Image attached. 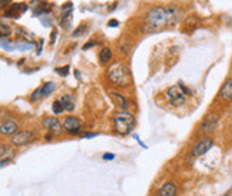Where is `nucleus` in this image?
Instances as JSON below:
<instances>
[{"instance_id":"obj_1","label":"nucleus","mask_w":232,"mask_h":196,"mask_svg":"<svg viewBox=\"0 0 232 196\" xmlns=\"http://www.w3.org/2000/svg\"><path fill=\"white\" fill-rule=\"evenodd\" d=\"M176 12L172 9H165V7H153L146 13L142 24V30L145 33H153L159 32L168 24H172L175 22Z\"/></svg>"},{"instance_id":"obj_2","label":"nucleus","mask_w":232,"mask_h":196,"mask_svg":"<svg viewBox=\"0 0 232 196\" xmlns=\"http://www.w3.org/2000/svg\"><path fill=\"white\" fill-rule=\"evenodd\" d=\"M108 79L110 82L113 83L115 86H119V87H125V86H129L132 82L131 79V73L125 65L122 62H115L112 65L108 67Z\"/></svg>"},{"instance_id":"obj_3","label":"nucleus","mask_w":232,"mask_h":196,"mask_svg":"<svg viewBox=\"0 0 232 196\" xmlns=\"http://www.w3.org/2000/svg\"><path fill=\"white\" fill-rule=\"evenodd\" d=\"M113 125L115 132L118 135H129L135 126V118H133V115L126 112V110H119L113 115Z\"/></svg>"},{"instance_id":"obj_4","label":"nucleus","mask_w":232,"mask_h":196,"mask_svg":"<svg viewBox=\"0 0 232 196\" xmlns=\"http://www.w3.org/2000/svg\"><path fill=\"white\" fill-rule=\"evenodd\" d=\"M189 93V90L184 85H175L168 89L166 92V97L168 100L171 102L173 106H181L184 105L185 100H186V95Z\"/></svg>"},{"instance_id":"obj_5","label":"nucleus","mask_w":232,"mask_h":196,"mask_svg":"<svg viewBox=\"0 0 232 196\" xmlns=\"http://www.w3.org/2000/svg\"><path fill=\"white\" fill-rule=\"evenodd\" d=\"M35 139V133L33 132H29V130H20V132H16L14 135H12V139L10 142L16 146H22V145H26L29 142Z\"/></svg>"},{"instance_id":"obj_6","label":"nucleus","mask_w":232,"mask_h":196,"mask_svg":"<svg viewBox=\"0 0 232 196\" xmlns=\"http://www.w3.org/2000/svg\"><path fill=\"white\" fill-rule=\"evenodd\" d=\"M214 146V140L211 138H202L192 149V156H202Z\"/></svg>"},{"instance_id":"obj_7","label":"nucleus","mask_w":232,"mask_h":196,"mask_svg":"<svg viewBox=\"0 0 232 196\" xmlns=\"http://www.w3.org/2000/svg\"><path fill=\"white\" fill-rule=\"evenodd\" d=\"M53 90H55V83H53V82H46L43 86L37 87V89H36V90L32 93L30 99H32L33 102L40 100L42 97H46V96H49Z\"/></svg>"},{"instance_id":"obj_8","label":"nucleus","mask_w":232,"mask_h":196,"mask_svg":"<svg viewBox=\"0 0 232 196\" xmlns=\"http://www.w3.org/2000/svg\"><path fill=\"white\" fill-rule=\"evenodd\" d=\"M63 129L69 132L70 135H76L82 129V122H80V119L74 118V116H67L63 122Z\"/></svg>"},{"instance_id":"obj_9","label":"nucleus","mask_w":232,"mask_h":196,"mask_svg":"<svg viewBox=\"0 0 232 196\" xmlns=\"http://www.w3.org/2000/svg\"><path fill=\"white\" fill-rule=\"evenodd\" d=\"M43 126L48 129V130H50L53 133V135H59L62 132V125L60 122H59V119L56 118V116H49V118H44L43 119Z\"/></svg>"},{"instance_id":"obj_10","label":"nucleus","mask_w":232,"mask_h":196,"mask_svg":"<svg viewBox=\"0 0 232 196\" xmlns=\"http://www.w3.org/2000/svg\"><path fill=\"white\" fill-rule=\"evenodd\" d=\"M216 125H218V116L216 115H208L201 125V132L202 133H212Z\"/></svg>"},{"instance_id":"obj_11","label":"nucleus","mask_w":232,"mask_h":196,"mask_svg":"<svg viewBox=\"0 0 232 196\" xmlns=\"http://www.w3.org/2000/svg\"><path fill=\"white\" fill-rule=\"evenodd\" d=\"M72 9H73V5L67 2L66 5L62 6V20L60 24L63 27H69L70 26V20H72Z\"/></svg>"},{"instance_id":"obj_12","label":"nucleus","mask_w":232,"mask_h":196,"mask_svg":"<svg viewBox=\"0 0 232 196\" xmlns=\"http://www.w3.org/2000/svg\"><path fill=\"white\" fill-rule=\"evenodd\" d=\"M110 97H112L113 103L118 106L120 110H126L127 107H129V100H127L125 96L118 93V92H110Z\"/></svg>"},{"instance_id":"obj_13","label":"nucleus","mask_w":232,"mask_h":196,"mask_svg":"<svg viewBox=\"0 0 232 196\" xmlns=\"http://www.w3.org/2000/svg\"><path fill=\"white\" fill-rule=\"evenodd\" d=\"M0 132H2V135H14L16 132H19V125L13 120L3 122L2 127H0Z\"/></svg>"},{"instance_id":"obj_14","label":"nucleus","mask_w":232,"mask_h":196,"mask_svg":"<svg viewBox=\"0 0 232 196\" xmlns=\"http://www.w3.org/2000/svg\"><path fill=\"white\" fill-rule=\"evenodd\" d=\"M26 5H23V3H14V5H12L9 7V9L5 12V16H9V17H17V16H20V13H23L25 10H26Z\"/></svg>"},{"instance_id":"obj_15","label":"nucleus","mask_w":232,"mask_h":196,"mask_svg":"<svg viewBox=\"0 0 232 196\" xmlns=\"http://www.w3.org/2000/svg\"><path fill=\"white\" fill-rule=\"evenodd\" d=\"M219 97L222 100H232V79H229L219 90Z\"/></svg>"},{"instance_id":"obj_16","label":"nucleus","mask_w":232,"mask_h":196,"mask_svg":"<svg viewBox=\"0 0 232 196\" xmlns=\"http://www.w3.org/2000/svg\"><path fill=\"white\" fill-rule=\"evenodd\" d=\"M176 185L173 182H166L161 189H159V193L162 196H175L176 195Z\"/></svg>"},{"instance_id":"obj_17","label":"nucleus","mask_w":232,"mask_h":196,"mask_svg":"<svg viewBox=\"0 0 232 196\" xmlns=\"http://www.w3.org/2000/svg\"><path fill=\"white\" fill-rule=\"evenodd\" d=\"M112 56H113V53L109 47H102L101 53H99V62L102 65H108L112 60Z\"/></svg>"},{"instance_id":"obj_18","label":"nucleus","mask_w":232,"mask_h":196,"mask_svg":"<svg viewBox=\"0 0 232 196\" xmlns=\"http://www.w3.org/2000/svg\"><path fill=\"white\" fill-rule=\"evenodd\" d=\"M62 105H63V107H65V110H69V112H72V110L74 109V102L73 99H72V96L66 95V96H62Z\"/></svg>"},{"instance_id":"obj_19","label":"nucleus","mask_w":232,"mask_h":196,"mask_svg":"<svg viewBox=\"0 0 232 196\" xmlns=\"http://www.w3.org/2000/svg\"><path fill=\"white\" fill-rule=\"evenodd\" d=\"M52 110H53V113H55V115H60L62 112L65 110V107H63V105H62L60 100H56V102H53Z\"/></svg>"},{"instance_id":"obj_20","label":"nucleus","mask_w":232,"mask_h":196,"mask_svg":"<svg viewBox=\"0 0 232 196\" xmlns=\"http://www.w3.org/2000/svg\"><path fill=\"white\" fill-rule=\"evenodd\" d=\"M56 72L60 76H67L69 74V66H65V67H56Z\"/></svg>"},{"instance_id":"obj_21","label":"nucleus","mask_w":232,"mask_h":196,"mask_svg":"<svg viewBox=\"0 0 232 196\" xmlns=\"http://www.w3.org/2000/svg\"><path fill=\"white\" fill-rule=\"evenodd\" d=\"M85 29H86V26H85V24H82V26H80L79 29H78V30H74L73 36H74V37H76V36H80V33H83Z\"/></svg>"},{"instance_id":"obj_22","label":"nucleus","mask_w":232,"mask_h":196,"mask_svg":"<svg viewBox=\"0 0 232 196\" xmlns=\"http://www.w3.org/2000/svg\"><path fill=\"white\" fill-rule=\"evenodd\" d=\"M0 29H2V36H6V33L9 32V26H6V24H0Z\"/></svg>"},{"instance_id":"obj_23","label":"nucleus","mask_w":232,"mask_h":196,"mask_svg":"<svg viewBox=\"0 0 232 196\" xmlns=\"http://www.w3.org/2000/svg\"><path fill=\"white\" fill-rule=\"evenodd\" d=\"M112 159H115L113 153H105L103 155V160H112Z\"/></svg>"},{"instance_id":"obj_24","label":"nucleus","mask_w":232,"mask_h":196,"mask_svg":"<svg viewBox=\"0 0 232 196\" xmlns=\"http://www.w3.org/2000/svg\"><path fill=\"white\" fill-rule=\"evenodd\" d=\"M95 44H97L96 42H89V43H86L83 46V49H85V50H86V49H90V46H95Z\"/></svg>"},{"instance_id":"obj_25","label":"nucleus","mask_w":232,"mask_h":196,"mask_svg":"<svg viewBox=\"0 0 232 196\" xmlns=\"http://www.w3.org/2000/svg\"><path fill=\"white\" fill-rule=\"evenodd\" d=\"M109 26H112V27L118 26V20H110V22H109Z\"/></svg>"},{"instance_id":"obj_26","label":"nucleus","mask_w":232,"mask_h":196,"mask_svg":"<svg viewBox=\"0 0 232 196\" xmlns=\"http://www.w3.org/2000/svg\"><path fill=\"white\" fill-rule=\"evenodd\" d=\"M2 5H6V0H2Z\"/></svg>"},{"instance_id":"obj_27","label":"nucleus","mask_w":232,"mask_h":196,"mask_svg":"<svg viewBox=\"0 0 232 196\" xmlns=\"http://www.w3.org/2000/svg\"><path fill=\"white\" fill-rule=\"evenodd\" d=\"M155 196H162V195H161V193H158V195H155Z\"/></svg>"}]
</instances>
